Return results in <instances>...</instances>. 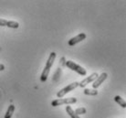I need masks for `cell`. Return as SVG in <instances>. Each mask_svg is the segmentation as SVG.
<instances>
[{"instance_id":"obj_7","label":"cell","mask_w":126,"mask_h":118,"mask_svg":"<svg viewBox=\"0 0 126 118\" xmlns=\"http://www.w3.org/2000/svg\"><path fill=\"white\" fill-rule=\"evenodd\" d=\"M98 76H99V75H98L97 72H94V73H92V75H90L89 77H86L84 80H82L80 83H79V86L81 87V88H84V87H85L87 84L92 83V82H94V81L97 79Z\"/></svg>"},{"instance_id":"obj_1","label":"cell","mask_w":126,"mask_h":118,"mask_svg":"<svg viewBox=\"0 0 126 118\" xmlns=\"http://www.w3.org/2000/svg\"><path fill=\"white\" fill-rule=\"evenodd\" d=\"M55 59H56V53H55V52H51L50 54H49L48 59H47V63H46V66H45L44 70H43L42 73H41V76H40L41 83H45V82L47 80V77H48V74L50 72L51 67H52L54 61H55Z\"/></svg>"},{"instance_id":"obj_14","label":"cell","mask_w":126,"mask_h":118,"mask_svg":"<svg viewBox=\"0 0 126 118\" xmlns=\"http://www.w3.org/2000/svg\"><path fill=\"white\" fill-rule=\"evenodd\" d=\"M6 22H7V20L3 19V18H0V27H6Z\"/></svg>"},{"instance_id":"obj_8","label":"cell","mask_w":126,"mask_h":118,"mask_svg":"<svg viewBox=\"0 0 126 118\" xmlns=\"http://www.w3.org/2000/svg\"><path fill=\"white\" fill-rule=\"evenodd\" d=\"M15 109H16V107H15V105H13V104L8 106V108H7V110H6V115H5V117L4 118H11L12 117L13 114H14V112H15Z\"/></svg>"},{"instance_id":"obj_2","label":"cell","mask_w":126,"mask_h":118,"mask_svg":"<svg viewBox=\"0 0 126 118\" xmlns=\"http://www.w3.org/2000/svg\"><path fill=\"white\" fill-rule=\"evenodd\" d=\"M65 65H66L69 69H70L71 70H74L75 72H77V73L79 74V75H81V76H85L86 74H87V70H86L84 68L78 65V64L75 63V62L72 61H67L66 62H65Z\"/></svg>"},{"instance_id":"obj_9","label":"cell","mask_w":126,"mask_h":118,"mask_svg":"<svg viewBox=\"0 0 126 118\" xmlns=\"http://www.w3.org/2000/svg\"><path fill=\"white\" fill-rule=\"evenodd\" d=\"M114 101L119 104V105H121L123 108H126V102L124 101V100L121 97V96L119 95H116L115 97H114Z\"/></svg>"},{"instance_id":"obj_4","label":"cell","mask_w":126,"mask_h":118,"mask_svg":"<svg viewBox=\"0 0 126 118\" xmlns=\"http://www.w3.org/2000/svg\"><path fill=\"white\" fill-rule=\"evenodd\" d=\"M78 86H79V83H78V82H74V83L69 84L68 86L61 89L60 92H58V93H57L58 98H62L63 96H65L68 93H69V92L73 91L74 89H76Z\"/></svg>"},{"instance_id":"obj_3","label":"cell","mask_w":126,"mask_h":118,"mask_svg":"<svg viewBox=\"0 0 126 118\" xmlns=\"http://www.w3.org/2000/svg\"><path fill=\"white\" fill-rule=\"evenodd\" d=\"M77 102V98L75 97H70V98H59V99L53 100L51 102V105L54 107L62 105V104H72Z\"/></svg>"},{"instance_id":"obj_12","label":"cell","mask_w":126,"mask_h":118,"mask_svg":"<svg viewBox=\"0 0 126 118\" xmlns=\"http://www.w3.org/2000/svg\"><path fill=\"white\" fill-rule=\"evenodd\" d=\"M6 27H8L10 29H17L19 27V23L16 22V21H8L7 20Z\"/></svg>"},{"instance_id":"obj_15","label":"cell","mask_w":126,"mask_h":118,"mask_svg":"<svg viewBox=\"0 0 126 118\" xmlns=\"http://www.w3.org/2000/svg\"><path fill=\"white\" fill-rule=\"evenodd\" d=\"M5 70V65L0 63V71H2V70Z\"/></svg>"},{"instance_id":"obj_10","label":"cell","mask_w":126,"mask_h":118,"mask_svg":"<svg viewBox=\"0 0 126 118\" xmlns=\"http://www.w3.org/2000/svg\"><path fill=\"white\" fill-rule=\"evenodd\" d=\"M66 112H67V114L70 116L71 118H80L79 116V115H77L75 114V112H74V110H73L71 107L69 105H67V107H66Z\"/></svg>"},{"instance_id":"obj_13","label":"cell","mask_w":126,"mask_h":118,"mask_svg":"<svg viewBox=\"0 0 126 118\" xmlns=\"http://www.w3.org/2000/svg\"><path fill=\"white\" fill-rule=\"evenodd\" d=\"M74 112H75V114L77 115H84V114H86V113H87V109H86L85 107H79V108L76 109Z\"/></svg>"},{"instance_id":"obj_5","label":"cell","mask_w":126,"mask_h":118,"mask_svg":"<svg viewBox=\"0 0 126 118\" xmlns=\"http://www.w3.org/2000/svg\"><path fill=\"white\" fill-rule=\"evenodd\" d=\"M108 77V74L106 73V72H102V73L101 74V75H99V76L97 77V79L93 82V83H92V88L95 90H97V88H99V87L101 86V84L103 83V82L106 79H107Z\"/></svg>"},{"instance_id":"obj_6","label":"cell","mask_w":126,"mask_h":118,"mask_svg":"<svg viewBox=\"0 0 126 118\" xmlns=\"http://www.w3.org/2000/svg\"><path fill=\"white\" fill-rule=\"evenodd\" d=\"M86 38H87V35H86L85 33H79V35H77L76 37H73V38H70L69 42H68V44L69 46H74V45L81 42L82 40H84Z\"/></svg>"},{"instance_id":"obj_11","label":"cell","mask_w":126,"mask_h":118,"mask_svg":"<svg viewBox=\"0 0 126 118\" xmlns=\"http://www.w3.org/2000/svg\"><path fill=\"white\" fill-rule=\"evenodd\" d=\"M83 93L85 95H90V96H95L98 94V91L95 89H85L83 91Z\"/></svg>"}]
</instances>
